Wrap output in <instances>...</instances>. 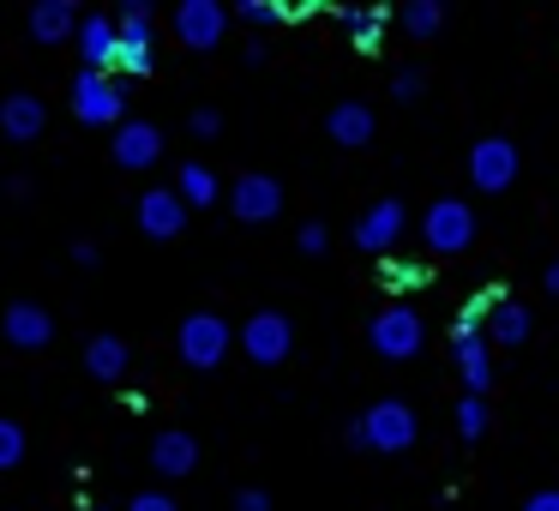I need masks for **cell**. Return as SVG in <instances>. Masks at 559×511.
I'll list each match as a JSON object with an SVG mask.
<instances>
[{"instance_id": "cell-1", "label": "cell", "mask_w": 559, "mask_h": 511, "mask_svg": "<svg viewBox=\"0 0 559 511\" xmlns=\"http://www.w3.org/2000/svg\"><path fill=\"white\" fill-rule=\"evenodd\" d=\"M235 343H241V331L223 313H187L181 331H175V349H181V361L193 367V373H217Z\"/></svg>"}, {"instance_id": "cell-2", "label": "cell", "mask_w": 559, "mask_h": 511, "mask_svg": "<svg viewBox=\"0 0 559 511\" xmlns=\"http://www.w3.org/2000/svg\"><path fill=\"white\" fill-rule=\"evenodd\" d=\"M241 355L253 367H283L295 355V325L289 313H277V307H259L253 319L241 325Z\"/></svg>"}, {"instance_id": "cell-3", "label": "cell", "mask_w": 559, "mask_h": 511, "mask_svg": "<svg viewBox=\"0 0 559 511\" xmlns=\"http://www.w3.org/2000/svg\"><path fill=\"white\" fill-rule=\"evenodd\" d=\"M367 343H373V355H385V361H409V355H421L427 325H421L415 307H379L373 325H367Z\"/></svg>"}, {"instance_id": "cell-4", "label": "cell", "mask_w": 559, "mask_h": 511, "mask_svg": "<svg viewBox=\"0 0 559 511\" xmlns=\"http://www.w3.org/2000/svg\"><path fill=\"white\" fill-rule=\"evenodd\" d=\"M73 115L85 127H127V91L109 73H79L73 79Z\"/></svg>"}, {"instance_id": "cell-5", "label": "cell", "mask_w": 559, "mask_h": 511, "mask_svg": "<svg viewBox=\"0 0 559 511\" xmlns=\"http://www.w3.org/2000/svg\"><path fill=\"white\" fill-rule=\"evenodd\" d=\"M361 427H367V451H409L415 433H421V421H415V409L403 397H379L361 415Z\"/></svg>"}, {"instance_id": "cell-6", "label": "cell", "mask_w": 559, "mask_h": 511, "mask_svg": "<svg viewBox=\"0 0 559 511\" xmlns=\"http://www.w3.org/2000/svg\"><path fill=\"white\" fill-rule=\"evenodd\" d=\"M421 235L433 253H463V247L475 241V211L463 205V199H433L421 217Z\"/></svg>"}, {"instance_id": "cell-7", "label": "cell", "mask_w": 559, "mask_h": 511, "mask_svg": "<svg viewBox=\"0 0 559 511\" xmlns=\"http://www.w3.org/2000/svg\"><path fill=\"white\" fill-rule=\"evenodd\" d=\"M403 229H409V211H403V199H373V205L361 211V223H355V247L373 259H385L391 247L403 241Z\"/></svg>"}, {"instance_id": "cell-8", "label": "cell", "mask_w": 559, "mask_h": 511, "mask_svg": "<svg viewBox=\"0 0 559 511\" xmlns=\"http://www.w3.org/2000/svg\"><path fill=\"white\" fill-rule=\"evenodd\" d=\"M518 145H511V139H475L469 145V181L481 187V193H506L511 181H518Z\"/></svg>"}, {"instance_id": "cell-9", "label": "cell", "mask_w": 559, "mask_h": 511, "mask_svg": "<svg viewBox=\"0 0 559 511\" xmlns=\"http://www.w3.org/2000/svg\"><path fill=\"white\" fill-rule=\"evenodd\" d=\"M223 31H229V7H217V0H181L175 7V37L187 43V49H217Z\"/></svg>"}, {"instance_id": "cell-10", "label": "cell", "mask_w": 559, "mask_h": 511, "mask_svg": "<svg viewBox=\"0 0 559 511\" xmlns=\"http://www.w3.org/2000/svg\"><path fill=\"white\" fill-rule=\"evenodd\" d=\"M229 211L241 223H271L283 211V181H277V175H259V169L241 175V181L229 187Z\"/></svg>"}, {"instance_id": "cell-11", "label": "cell", "mask_w": 559, "mask_h": 511, "mask_svg": "<svg viewBox=\"0 0 559 511\" xmlns=\"http://www.w3.org/2000/svg\"><path fill=\"white\" fill-rule=\"evenodd\" d=\"M109 157H115V169H127V175L151 169V163L163 157V127H151V121H127V127H115Z\"/></svg>"}, {"instance_id": "cell-12", "label": "cell", "mask_w": 559, "mask_h": 511, "mask_svg": "<svg viewBox=\"0 0 559 511\" xmlns=\"http://www.w3.org/2000/svg\"><path fill=\"white\" fill-rule=\"evenodd\" d=\"M139 229H145L151 241H175V235L187 229V199L175 193V187H151V193H139Z\"/></svg>"}, {"instance_id": "cell-13", "label": "cell", "mask_w": 559, "mask_h": 511, "mask_svg": "<svg viewBox=\"0 0 559 511\" xmlns=\"http://www.w3.org/2000/svg\"><path fill=\"white\" fill-rule=\"evenodd\" d=\"M0 337L13 343V349H49V343H55V319H49V307H37V301H13L7 313H0Z\"/></svg>"}, {"instance_id": "cell-14", "label": "cell", "mask_w": 559, "mask_h": 511, "mask_svg": "<svg viewBox=\"0 0 559 511\" xmlns=\"http://www.w3.org/2000/svg\"><path fill=\"white\" fill-rule=\"evenodd\" d=\"M43 127H49V109H43V97H31V91H13V97L0 103V133L13 139V145H31V139H43Z\"/></svg>"}, {"instance_id": "cell-15", "label": "cell", "mask_w": 559, "mask_h": 511, "mask_svg": "<svg viewBox=\"0 0 559 511\" xmlns=\"http://www.w3.org/2000/svg\"><path fill=\"white\" fill-rule=\"evenodd\" d=\"M151 470H163L169 482L193 475V470H199V439L181 433V427H163V433L151 439Z\"/></svg>"}, {"instance_id": "cell-16", "label": "cell", "mask_w": 559, "mask_h": 511, "mask_svg": "<svg viewBox=\"0 0 559 511\" xmlns=\"http://www.w3.org/2000/svg\"><path fill=\"white\" fill-rule=\"evenodd\" d=\"M115 43H121V25L109 13H85V25H79V61H85V73H109Z\"/></svg>"}, {"instance_id": "cell-17", "label": "cell", "mask_w": 559, "mask_h": 511, "mask_svg": "<svg viewBox=\"0 0 559 511\" xmlns=\"http://www.w3.org/2000/svg\"><path fill=\"white\" fill-rule=\"evenodd\" d=\"M79 25H85V13L73 0H37L31 7V43H79Z\"/></svg>"}, {"instance_id": "cell-18", "label": "cell", "mask_w": 559, "mask_h": 511, "mask_svg": "<svg viewBox=\"0 0 559 511\" xmlns=\"http://www.w3.org/2000/svg\"><path fill=\"white\" fill-rule=\"evenodd\" d=\"M325 133H331V145H343V151H361V145H373V109L367 103H331V115H325Z\"/></svg>"}, {"instance_id": "cell-19", "label": "cell", "mask_w": 559, "mask_h": 511, "mask_svg": "<svg viewBox=\"0 0 559 511\" xmlns=\"http://www.w3.org/2000/svg\"><path fill=\"white\" fill-rule=\"evenodd\" d=\"M157 73V49H151V25H133L121 31L115 43V61H109V79H151Z\"/></svg>"}, {"instance_id": "cell-20", "label": "cell", "mask_w": 559, "mask_h": 511, "mask_svg": "<svg viewBox=\"0 0 559 511\" xmlns=\"http://www.w3.org/2000/svg\"><path fill=\"white\" fill-rule=\"evenodd\" d=\"M127 367H133V349H127V343L115 337V331H97V337L85 343V373H91V379L115 385V379H121Z\"/></svg>"}, {"instance_id": "cell-21", "label": "cell", "mask_w": 559, "mask_h": 511, "mask_svg": "<svg viewBox=\"0 0 559 511\" xmlns=\"http://www.w3.org/2000/svg\"><path fill=\"white\" fill-rule=\"evenodd\" d=\"M493 343L487 337H469V343H457V373H463V385H469V397H487V385H493Z\"/></svg>"}, {"instance_id": "cell-22", "label": "cell", "mask_w": 559, "mask_h": 511, "mask_svg": "<svg viewBox=\"0 0 559 511\" xmlns=\"http://www.w3.org/2000/svg\"><path fill=\"white\" fill-rule=\"evenodd\" d=\"M175 193L187 199V211H211V205L223 199V181L205 169V163H187V169L175 175Z\"/></svg>"}, {"instance_id": "cell-23", "label": "cell", "mask_w": 559, "mask_h": 511, "mask_svg": "<svg viewBox=\"0 0 559 511\" xmlns=\"http://www.w3.org/2000/svg\"><path fill=\"white\" fill-rule=\"evenodd\" d=\"M523 337H530V307L499 301L493 313H487V343H499V349H518Z\"/></svg>"}, {"instance_id": "cell-24", "label": "cell", "mask_w": 559, "mask_h": 511, "mask_svg": "<svg viewBox=\"0 0 559 511\" xmlns=\"http://www.w3.org/2000/svg\"><path fill=\"white\" fill-rule=\"evenodd\" d=\"M385 7H343V31L355 37V49H379V31H385Z\"/></svg>"}, {"instance_id": "cell-25", "label": "cell", "mask_w": 559, "mask_h": 511, "mask_svg": "<svg viewBox=\"0 0 559 511\" xmlns=\"http://www.w3.org/2000/svg\"><path fill=\"white\" fill-rule=\"evenodd\" d=\"M397 19H403V31H409V37H421V43H433L439 31H445V7H439V0H409Z\"/></svg>"}, {"instance_id": "cell-26", "label": "cell", "mask_w": 559, "mask_h": 511, "mask_svg": "<svg viewBox=\"0 0 559 511\" xmlns=\"http://www.w3.org/2000/svg\"><path fill=\"white\" fill-rule=\"evenodd\" d=\"M235 13H241L253 31H265V25H289V0H241Z\"/></svg>"}, {"instance_id": "cell-27", "label": "cell", "mask_w": 559, "mask_h": 511, "mask_svg": "<svg viewBox=\"0 0 559 511\" xmlns=\"http://www.w3.org/2000/svg\"><path fill=\"white\" fill-rule=\"evenodd\" d=\"M25 463V427L0 415V470H19Z\"/></svg>"}, {"instance_id": "cell-28", "label": "cell", "mask_w": 559, "mask_h": 511, "mask_svg": "<svg viewBox=\"0 0 559 511\" xmlns=\"http://www.w3.org/2000/svg\"><path fill=\"white\" fill-rule=\"evenodd\" d=\"M457 433L463 439H481L487 433V397H463L457 403Z\"/></svg>"}, {"instance_id": "cell-29", "label": "cell", "mask_w": 559, "mask_h": 511, "mask_svg": "<svg viewBox=\"0 0 559 511\" xmlns=\"http://www.w3.org/2000/svg\"><path fill=\"white\" fill-rule=\"evenodd\" d=\"M421 85H427L421 67H397V73H391V97H397V103H415V97H421Z\"/></svg>"}, {"instance_id": "cell-30", "label": "cell", "mask_w": 559, "mask_h": 511, "mask_svg": "<svg viewBox=\"0 0 559 511\" xmlns=\"http://www.w3.org/2000/svg\"><path fill=\"white\" fill-rule=\"evenodd\" d=\"M295 247H301L307 259H319V253L331 247V229H325V223H301V235H295Z\"/></svg>"}, {"instance_id": "cell-31", "label": "cell", "mask_w": 559, "mask_h": 511, "mask_svg": "<svg viewBox=\"0 0 559 511\" xmlns=\"http://www.w3.org/2000/svg\"><path fill=\"white\" fill-rule=\"evenodd\" d=\"M187 133H193V139H217L223 133V115L217 109H193V115H187Z\"/></svg>"}, {"instance_id": "cell-32", "label": "cell", "mask_w": 559, "mask_h": 511, "mask_svg": "<svg viewBox=\"0 0 559 511\" xmlns=\"http://www.w3.org/2000/svg\"><path fill=\"white\" fill-rule=\"evenodd\" d=\"M115 25L133 31V25H151V0H127L121 13H115Z\"/></svg>"}, {"instance_id": "cell-33", "label": "cell", "mask_w": 559, "mask_h": 511, "mask_svg": "<svg viewBox=\"0 0 559 511\" xmlns=\"http://www.w3.org/2000/svg\"><path fill=\"white\" fill-rule=\"evenodd\" d=\"M127 511H181V506H175L169 494H133V499H127Z\"/></svg>"}, {"instance_id": "cell-34", "label": "cell", "mask_w": 559, "mask_h": 511, "mask_svg": "<svg viewBox=\"0 0 559 511\" xmlns=\"http://www.w3.org/2000/svg\"><path fill=\"white\" fill-rule=\"evenodd\" d=\"M229 511H271V494H259V487H241Z\"/></svg>"}, {"instance_id": "cell-35", "label": "cell", "mask_w": 559, "mask_h": 511, "mask_svg": "<svg viewBox=\"0 0 559 511\" xmlns=\"http://www.w3.org/2000/svg\"><path fill=\"white\" fill-rule=\"evenodd\" d=\"M523 511H559V487H542V494L523 499Z\"/></svg>"}, {"instance_id": "cell-36", "label": "cell", "mask_w": 559, "mask_h": 511, "mask_svg": "<svg viewBox=\"0 0 559 511\" xmlns=\"http://www.w3.org/2000/svg\"><path fill=\"white\" fill-rule=\"evenodd\" d=\"M343 445H349V451H367V427L349 421V427H343Z\"/></svg>"}, {"instance_id": "cell-37", "label": "cell", "mask_w": 559, "mask_h": 511, "mask_svg": "<svg viewBox=\"0 0 559 511\" xmlns=\"http://www.w3.org/2000/svg\"><path fill=\"white\" fill-rule=\"evenodd\" d=\"M73 265H85V271L97 265V241H79V247H73Z\"/></svg>"}, {"instance_id": "cell-38", "label": "cell", "mask_w": 559, "mask_h": 511, "mask_svg": "<svg viewBox=\"0 0 559 511\" xmlns=\"http://www.w3.org/2000/svg\"><path fill=\"white\" fill-rule=\"evenodd\" d=\"M542 283H547V295H559V259L547 265V277H542Z\"/></svg>"}, {"instance_id": "cell-39", "label": "cell", "mask_w": 559, "mask_h": 511, "mask_svg": "<svg viewBox=\"0 0 559 511\" xmlns=\"http://www.w3.org/2000/svg\"><path fill=\"white\" fill-rule=\"evenodd\" d=\"M85 511H103V506H85Z\"/></svg>"}]
</instances>
